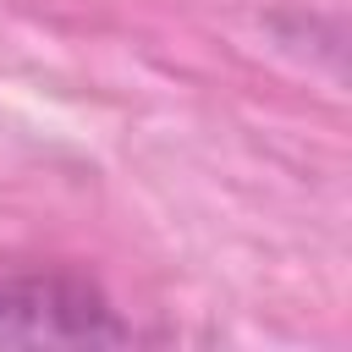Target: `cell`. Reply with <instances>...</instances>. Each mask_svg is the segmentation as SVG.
I'll return each instance as SVG.
<instances>
[{"mask_svg":"<svg viewBox=\"0 0 352 352\" xmlns=\"http://www.w3.org/2000/svg\"><path fill=\"white\" fill-rule=\"evenodd\" d=\"M22 336L94 341V336H116V324L104 297L72 275H0V341H22Z\"/></svg>","mask_w":352,"mask_h":352,"instance_id":"1","label":"cell"}]
</instances>
